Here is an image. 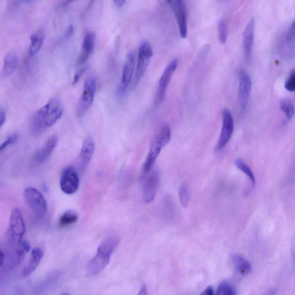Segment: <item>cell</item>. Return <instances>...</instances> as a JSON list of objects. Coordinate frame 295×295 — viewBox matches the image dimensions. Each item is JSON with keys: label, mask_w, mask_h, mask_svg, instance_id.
I'll use <instances>...</instances> for the list:
<instances>
[{"label": "cell", "mask_w": 295, "mask_h": 295, "mask_svg": "<svg viewBox=\"0 0 295 295\" xmlns=\"http://www.w3.org/2000/svg\"><path fill=\"white\" fill-rule=\"evenodd\" d=\"M58 142V137L57 135L51 136L35 153V163L37 164L45 163L52 155L54 149L57 147Z\"/></svg>", "instance_id": "obj_15"}, {"label": "cell", "mask_w": 295, "mask_h": 295, "mask_svg": "<svg viewBox=\"0 0 295 295\" xmlns=\"http://www.w3.org/2000/svg\"><path fill=\"white\" fill-rule=\"evenodd\" d=\"M153 56V50L150 43L147 41L141 43L137 59V65L134 77V85L136 86L143 77L148 68Z\"/></svg>", "instance_id": "obj_5"}, {"label": "cell", "mask_w": 295, "mask_h": 295, "mask_svg": "<svg viewBox=\"0 0 295 295\" xmlns=\"http://www.w3.org/2000/svg\"><path fill=\"white\" fill-rule=\"evenodd\" d=\"M295 38V21L291 25L290 28L286 34L285 42H288Z\"/></svg>", "instance_id": "obj_33"}, {"label": "cell", "mask_w": 295, "mask_h": 295, "mask_svg": "<svg viewBox=\"0 0 295 295\" xmlns=\"http://www.w3.org/2000/svg\"><path fill=\"white\" fill-rule=\"evenodd\" d=\"M18 56L17 53L14 51H11L8 53L3 62V76L9 77L13 74L18 68Z\"/></svg>", "instance_id": "obj_21"}, {"label": "cell", "mask_w": 295, "mask_h": 295, "mask_svg": "<svg viewBox=\"0 0 295 295\" xmlns=\"http://www.w3.org/2000/svg\"><path fill=\"white\" fill-rule=\"evenodd\" d=\"M44 256V251L40 247H35L31 251L30 259L28 263L22 271V276L24 277L29 276L35 270L37 269L39 265Z\"/></svg>", "instance_id": "obj_19"}, {"label": "cell", "mask_w": 295, "mask_h": 295, "mask_svg": "<svg viewBox=\"0 0 295 295\" xmlns=\"http://www.w3.org/2000/svg\"><path fill=\"white\" fill-rule=\"evenodd\" d=\"M95 35L92 33H89L85 35L81 52L77 61L78 65L84 66L91 56L95 48Z\"/></svg>", "instance_id": "obj_17"}, {"label": "cell", "mask_w": 295, "mask_h": 295, "mask_svg": "<svg viewBox=\"0 0 295 295\" xmlns=\"http://www.w3.org/2000/svg\"><path fill=\"white\" fill-rule=\"evenodd\" d=\"M78 220V216L73 211H68L63 214L58 220V226L65 228L75 224Z\"/></svg>", "instance_id": "obj_24"}, {"label": "cell", "mask_w": 295, "mask_h": 295, "mask_svg": "<svg viewBox=\"0 0 295 295\" xmlns=\"http://www.w3.org/2000/svg\"><path fill=\"white\" fill-rule=\"evenodd\" d=\"M79 184V176L75 168L72 166L65 167L60 177L61 190L66 194L72 195L77 191Z\"/></svg>", "instance_id": "obj_10"}, {"label": "cell", "mask_w": 295, "mask_h": 295, "mask_svg": "<svg viewBox=\"0 0 295 295\" xmlns=\"http://www.w3.org/2000/svg\"><path fill=\"white\" fill-rule=\"evenodd\" d=\"M13 246V248L7 258V269L9 270H13L19 265L31 249L30 244L25 239H23Z\"/></svg>", "instance_id": "obj_12"}, {"label": "cell", "mask_w": 295, "mask_h": 295, "mask_svg": "<svg viewBox=\"0 0 295 295\" xmlns=\"http://www.w3.org/2000/svg\"><path fill=\"white\" fill-rule=\"evenodd\" d=\"M95 0H90L87 8H86L85 11H87V10H88L90 9V7H91L93 5V4L94 3V2H95Z\"/></svg>", "instance_id": "obj_40"}, {"label": "cell", "mask_w": 295, "mask_h": 295, "mask_svg": "<svg viewBox=\"0 0 295 295\" xmlns=\"http://www.w3.org/2000/svg\"><path fill=\"white\" fill-rule=\"evenodd\" d=\"M160 183V174L155 170L151 171L144 182L143 185V196L145 203L149 204L154 200Z\"/></svg>", "instance_id": "obj_14"}, {"label": "cell", "mask_w": 295, "mask_h": 295, "mask_svg": "<svg viewBox=\"0 0 295 295\" xmlns=\"http://www.w3.org/2000/svg\"><path fill=\"white\" fill-rule=\"evenodd\" d=\"M10 238L12 245L22 241L26 233V226L22 212L17 208L12 211L10 220Z\"/></svg>", "instance_id": "obj_7"}, {"label": "cell", "mask_w": 295, "mask_h": 295, "mask_svg": "<svg viewBox=\"0 0 295 295\" xmlns=\"http://www.w3.org/2000/svg\"><path fill=\"white\" fill-rule=\"evenodd\" d=\"M178 66V60L177 59L172 61L164 69L162 75L159 81L158 89L155 97V105L157 106L162 104L170 84L173 75H174Z\"/></svg>", "instance_id": "obj_9"}, {"label": "cell", "mask_w": 295, "mask_h": 295, "mask_svg": "<svg viewBox=\"0 0 295 295\" xmlns=\"http://www.w3.org/2000/svg\"><path fill=\"white\" fill-rule=\"evenodd\" d=\"M114 3L119 7H123L126 2V0H113Z\"/></svg>", "instance_id": "obj_37"}, {"label": "cell", "mask_w": 295, "mask_h": 295, "mask_svg": "<svg viewBox=\"0 0 295 295\" xmlns=\"http://www.w3.org/2000/svg\"><path fill=\"white\" fill-rule=\"evenodd\" d=\"M45 39V34L43 30H39L31 35L29 54L34 56L40 51Z\"/></svg>", "instance_id": "obj_22"}, {"label": "cell", "mask_w": 295, "mask_h": 295, "mask_svg": "<svg viewBox=\"0 0 295 295\" xmlns=\"http://www.w3.org/2000/svg\"><path fill=\"white\" fill-rule=\"evenodd\" d=\"M235 164L239 170L245 174L251 181L253 184L255 183V178L253 172L251 170V168L248 166V165L244 162L241 159H237L236 160Z\"/></svg>", "instance_id": "obj_25"}, {"label": "cell", "mask_w": 295, "mask_h": 295, "mask_svg": "<svg viewBox=\"0 0 295 295\" xmlns=\"http://www.w3.org/2000/svg\"><path fill=\"white\" fill-rule=\"evenodd\" d=\"M217 294L219 295H235L237 294L233 286L226 281H223L219 285Z\"/></svg>", "instance_id": "obj_29"}, {"label": "cell", "mask_w": 295, "mask_h": 295, "mask_svg": "<svg viewBox=\"0 0 295 295\" xmlns=\"http://www.w3.org/2000/svg\"><path fill=\"white\" fill-rule=\"evenodd\" d=\"M172 1V0H167V2L168 3H171Z\"/></svg>", "instance_id": "obj_41"}, {"label": "cell", "mask_w": 295, "mask_h": 295, "mask_svg": "<svg viewBox=\"0 0 295 295\" xmlns=\"http://www.w3.org/2000/svg\"><path fill=\"white\" fill-rule=\"evenodd\" d=\"M214 290L213 287L212 286H208L207 289L204 291V292L202 293V294H206V295H214Z\"/></svg>", "instance_id": "obj_35"}, {"label": "cell", "mask_w": 295, "mask_h": 295, "mask_svg": "<svg viewBox=\"0 0 295 295\" xmlns=\"http://www.w3.org/2000/svg\"><path fill=\"white\" fill-rule=\"evenodd\" d=\"M285 87L290 92H295V72L290 74L285 82Z\"/></svg>", "instance_id": "obj_31"}, {"label": "cell", "mask_w": 295, "mask_h": 295, "mask_svg": "<svg viewBox=\"0 0 295 295\" xmlns=\"http://www.w3.org/2000/svg\"><path fill=\"white\" fill-rule=\"evenodd\" d=\"M23 196L27 205L37 218L45 217L48 212V204L40 191L34 187H27L24 191Z\"/></svg>", "instance_id": "obj_4"}, {"label": "cell", "mask_w": 295, "mask_h": 295, "mask_svg": "<svg viewBox=\"0 0 295 295\" xmlns=\"http://www.w3.org/2000/svg\"><path fill=\"white\" fill-rule=\"evenodd\" d=\"M222 128L216 151H221L230 142L234 130V120L229 110L224 109L222 113Z\"/></svg>", "instance_id": "obj_8"}, {"label": "cell", "mask_w": 295, "mask_h": 295, "mask_svg": "<svg viewBox=\"0 0 295 295\" xmlns=\"http://www.w3.org/2000/svg\"><path fill=\"white\" fill-rule=\"evenodd\" d=\"M252 89V82L249 74L244 70L239 73L238 97L241 109L245 110L249 103L250 93Z\"/></svg>", "instance_id": "obj_13"}, {"label": "cell", "mask_w": 295, "mask_h": 295, "mask_svg": "<svg viewBox=\"0 0 295 295\" xmlns=\"http://www.w3.org/2000/svg\"><path fill=\"white\" fill-rule=\"evenodd\" d=\"M228 27L224 20H220L218 25V38L219 41L222 45L225 44L228 38Z\"/></svg>", "instance_id": "obj_27"}, {"label": "cell", "mask_w": 295, "mask_h": 295, "mask_svg": "<svg viewBox=\"0 0 295 295\" xmlns=\"http://www.w3.org/2000/svg\"><path fill=\"white\" fill-rule=\"evenodd\" d=\"M26 1L29 2V1H30V0H26Z\"/></svg>", "instance_id": "obj_42"}, {"label": "cell", "mask_w": 295, "mask_h": 295, "mask_svg": "<svg viewBox=\"0 0 295 295\" xmlns=\"http://www.w3.org/2000/svg\"><path fill=\"white\" fill-rule=\"evenodd\" d=\"M171 138V129L167 125H164L153 137L146 160L143 165V171L145 175L152 171L157 157L162 149L170 142Z\"/></svg>", "instance_id": "obj_3"}, {"label": "cell", "mask_w": 295, "mask_h": 295, "mask_svg": "<svg viewBox=\"0 0 295 295\" xmlns=\"http://www.w3.org/2000/svg\"><path fill=\"white\" fill-rule=\"evenodd\" d=\"M139 294H142V295L147 294V288L146 285H144L142 287H141V288L140 290V292L139 293Z\"/></svg>", "instance_id": "obj_38"}, {"label": "cell", "mask_w": 295, "mask_h": 295, "mask_svg": "<svg viewBox=\"0 0 295 295\" xmlns=\"http://www.w3.org/2000/svg\"><path fill=\"white\" fill-rule=\"evenodd\" d=\"M135 54L132 52L129 53L123 67L121 81L119 88H118V93L119 95L123 96L127 93L129 86L131 84L133 77H135L134 74H135Z\"/></svg>", "instance_id": "obj_11"}, {"label": "cell", "mask_w": 295, "mask_h": 295, "mask_svg": "<svg viewBox=\"0 0 295 295\" xmlns=\"http://www.w3.org/2000/svg\"><path fill=\"white\" fill-rule=\"evenodd\" d=\"M73 33V27L72 26H70L68 30H67L65 34V38H69L72 35Z\"/></svg>", "instance_id": "obj_36"}, {"label": "cell", "mask_w": 295, "mask_h": 295, "mask_svg": "<svg viewBox=\"0 0 295 295\" xmlns=\"http://www.w3.org/2000/svg\"><path fill=\"white\" fill-rule=\"evenodd\" d=\"M254 30L255 22L254 20L253 19L248 23L243 33V40L244 52H245V57L247 60H250L251 56V53H252Z\"/></svg>", "instance_id": "obj_20"}, {"label": "cell", "mask_w": 295, "mask_h": 295, "mask_svg": "<svg viewBox=\"0 0 295 295\" xmlns=\"http://www.w3.org/2000/svg\"><path fill=\"white\" fill-rule=\"evenodd\" d=\"M179 199L181 204L184 208L188 206L190 200V191L187 184L183 183L181 184L179 190Z\"/></svg>", "instance_id": "obj_26"}, {"label": "cell", "mask_w": 295, "mask_h": 295, "mask_svg": "<svg viewBox=\"0 0 295 295\" xmlns=\"http://www.w3.org/2000/svg\"><path fill=\"white\" fill-rule=\"evenodd\" d=\"M280 106L287 119L289 120L292 119L294 115V108L292 102L288 99L283 100L281 102Z\"/></svg>", "instance_id": "obj_28"}, {"label": "cell", "mask_w": 295, "mask_h": 295, "mask_svg": "<svg viewBox=\"0 0 295 295\" xmlns=\"http://www.w3.org/2000/svg\"><path fill=\"white\" fill-rule=\"evenodd\" d=\"M95 150V140L92 136L86 137L82 144L80 153V160L82 168H85L88 166L92 159Z\"/></svg>", "instance_id": "obj_18"}, {"label": "cell", "mask_w": 295, "mask_h": 295, "mask_svg": "<svg viewBox=\"0 0 295 295\" xmlns=\"http://www.w3.org/2000/svg\"><path fill=\"white\" fill-rule=\"evenodd\" d=\"M63 112L60 102L57 100H50L35 113L31 121V131L35 135H38L52 127L61 119Z\"/></svg>", "instance_id": "obj_1"}, {"label": "cell", "mask_w": 295, "mask_h": 295, "mask_svg": "<svg viewBox=\"0 0 295 295\" xmlns=\"http://www.w3.org/2000/svg\"><path fill=\"white\" fill-rule=\"evenodd\" d=\"M74 1H76V0H64V3H63V5H64V6L68 5L69 4H70Z\"/></svg>", "instance_id": "obj_39"}, {"label": "cell", "mask_w": 295, "mask_h": 295, "mask_svg": "<svg viewBox=\"0 0 295 295\" xmlns=\"http://www.w3.org/2000/svg\"><path fill=\"white\" fill-rule=\"evenodd\" d=\"M174 9L180 36L183 39L186 38L187 36V25L186 9L184 0H175Z\"/></svg>", "instance_id": "obj_16"}, {"label": "cell", "mask_w": 295, "mask_h": 295, "mask_svg": "<svg viewBox=\"0 0 295 295\" xmlns=\"http://www.w3.org/2000/svg\"><path fill=\"white\" fill-rule=\"evenodd\" d=\"M86 69V66H83L77 70L73 77V79L72 82V85H75L77 84V82L80 81L82 75H83L85 73Z\"/></svg>", "instance_id": "obj_32"}, {"label": "cell", "mask_w": 295, "mask_h": 295, "mask_svg": "<svg viewBox=\"0 0 295 295\" xmlns=\"http://www.w3.org/2000/svg\"><path fill=\"white\" fill-rule=\"evenodd\" d=\"M233 261L236 269L243 275L249 274L251 271V266L245 258L241 255H235Z\"/></svg>", "instance_id": "obj_23"}, {"label": "cell", "mask_w": 295, "mask_h": 295, "mask_svg": "<svg viewBox=\"0 0 295 295\" xmlns=\"http://www.w3.org/2000/svg\"><path fill=\"white\" fill-rule=\"evenodd\" d=\"M7 120V114L5 110L3 108L0 109V127L2 128L3 125L5 124Z\"/></svg>", "instance_id": "obj_34"}, {"label": "cell", "mask_w": 295, "mask_h": 295, "mask_svg": "<svg viewBox=\"0 0 295 295\" xmlns=\"http://www.w3.org/2000/svg\"><path fill=\"white\" fill-rule=\"evenodd\" d=\"M96 87V80L95 78L90 77L85 80L83 91H82L79 103H78V116H83L91 107L94 99H95Z\"/></svg>", "instance_id": "obj_6"}, {"label": "cell", "mask_w": 295, "mask_h": 295, "mask_svg": "<svg viewBox=\"0 0 295 295\" xmlns=\"http://www.w3.org/2000/svg\"><path fill=\"white\" fill-rule=\"evenodd\" d=\"M119 242L120 238L115 235L109 236L102 242L96 255L86 267V272L89 276H96L108 266L110 257Z\"/></svg>", "instance_id": "obj_2"}, {"label": "cell", "mask_w": 295, "mask_h": 295, "mask_svg": "<svg viewBox=\"0 0 295 295\" xmlns=\"http://www.w3.org/2000/svg\"><path fill=\"white\" fill-rule=\"evenodd\" d=\"M18 139V135L17 133L13 134V135L10 136L2 144L1 147H0V152H2L8 147L11 146V145L14 144Z\"/></svg>", "instance_id": "obj_30"}]
</instances>
